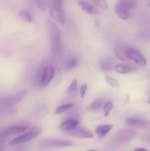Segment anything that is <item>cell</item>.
Segmentation results:
<instances>
[{
  "label": "cell",
  "mask_w": 150,
  "mask_h": 151,
  "mask_svg": "<svg viewBox=\"0 0 150 151\" xmlns=\"http://www.w3.org/2000/svg\"><path fill=\"white\" fill-rule=\"evenodd\" d=\"M88 151H97V150H88Z\"/></svg>",
  "instance_id": "obj_33"
},
{
  "label": "cell",
  "mask_w": 150,
  "mask_h": 151,
  "mask_svg": "<svg viewBox=\"0 0 150 151\" xmlns=\"http://www.w3.org/2000/svg\"><path fill=\"white\" fill-rule=\"evenodd\" d=\"M126 53L127 58L133 60L135 63L141 66H145L146 65V58L135 48L132 47H126Z\"/></svg>",
  "instance_id": "obj_4"
},
{
  "label": "cell",
  "mask_w": 150,
  "mask_h": 151,
  "mask_svg": "<svg viewBox=\"0 0 150 151\" xmlns=\"http://www.w3.org/2000/svg\"><path fill=\"white\" fill-rule=\"evenodd\" d=\"M149 142H150V137H149Z\"/></svg>",
  "instance_id": "obj_36"
},
{
  "label": "cell",
  "mask_w": 150,
  "mask_h": 151,
  "mask_svg": "<svg viewBox=\"0 0 150 151\" xmlns=\"http://www.w3.org/2000/svg\"><path fill=\"white\" fill-rule=\"evenodd\" d=\"M76 86H77V81L76 79H73V81H71V83H70V85L67 87L66 90V93L69 94V93H71L73 91H74L76 88Z\"/></svg>",
  "instance_id": "obj_26"
},
{
  "label": "cell",
  "mask_w": 150,
  "mask_h": 151,
  "mask_svg": "<svg viewBox=\"0 0 150 151\" xmlns=\"http://www.w3.org/2000/svg\"><path fill=\"white\" fill-rule=\"evenodd\" d=\"M43 145L47 147H70L73 146V143L68 140L60 139H49L42 142Z\"/></svg>",
  "instance_id": "obj_11"
},
{
  "label": "cell",
  "mask_w": 150,
  "mask_h": 151,
  "mask_svg": "<svg viewBox=\"0 0 150 151\" xmlns=\"http://www.w3.org/2000/svg\"><path fill=\"white\" fill-rule=\"evenodd\" d=\"M41 133V128H38V127H33V128H31V129L29 130V131H27L26 133H24V134H21V135L19 136V137L13 139V140H11V142H10V145H18L19 144H21V143H24L26 142L30 141V140L35 139L37 137H38Z\"/></svg>",
  "instance_id": "obj_3"
},
{
  "label": "cell",
  "mask_w": 150,
  "mask_h": 151,
  "mask_svg": "<svg viewBox=\"0 0 150 151\" xmlns=\"http://www.w3.org/2000/svg\"><path fill=\"white\" fill-rule=\"evenodd\" d=\"M48 27L49 31L50 38H51V42L54 41H61V32L59 29L58 27L51 21H48Z\"/></svg>",
  "instance_id": "obj_8"
},
{
  "label": "cell",
  "mask_w": 150,
  "mask_h": 151,
  "mask_svg": "<svg viewBox=\"0 0 150 151\" xmlns=\"http://www.w3.org/2000/svg\"><path fill=\"white\" fill-rule=\"evenodd\" d=\"M113 128L112 125H101L96 128L95 133L99 138H104Z\"/></svg>",
  "instance_id": "obj_16"
},
{
  "label": "cell",
  "mask_w": 150,
  "mask_h": 151,
  "mask_svg": "<svg viewBox=\"0 0 150 151\" xmlns=\"http://www.w3.org/2000/svg\"><path fill=\"white\" fill-rule=\"evenodd\" d=\"M104 79H105L106 82L108 85H110V86L115 87V88H117V87H119V83L117 80H116L115 78H112V77L109 76V75H106L104 77Z\"/></svg>",
  "instance_id": "obj_23"
},
{
  "label": "cell",
  "mask_w": 150,
  "mask_h": 151,
  "mask_svg": "<svg viewBox=\"0 0 150 151\" xmlns=\"http://www.w3.org/2000/svg\"><path fill=\"white\" fill-rule=\"evenodd\" d=\"M119 2L129 10H133L137 6V0H119Z\"/></svg>",
  "instance_id": "obj_20"
},
{
  "label": "cell",
  "mask_w": 150,
  "mask_h": 151,
  "mask_svg": "<svg viewBox=\"0 0 150 151\" xmlns=\"http://www.w3.org/2000/svg\"><path fill=\"white\" fill-rule=\"evenodd\" d=\"M103 106H104V100L103 99H96L94 102L91 103L89 109L92 111L99 110Z\"/></svg>",
  "instance_id": "obj_19"
},
{
  "label": "cell",
  "mask_w": 150,
  "mask_h": 151,
  "mask_svg": "<svg viewBox=\"0 0 150 151\" xmlns=\"http://www.w3.org/2000/svg\"><path fill=\"white\" fill-rule=\"evenodd\" d=\"M37 5H38V8L41 10V11L44 12L46 9V0H35Z\"/></svg>",
  "instance_id": "obj_27"
},
{
  "label": "cell",
  "mask_w": 150,
  "mask_h": 151,
  "mask_svg": "<svg viewBox=\"0 0 150 151\" xmlns=\"http://www.w3.org/2000/svg\"><path fill=\"white\" fill-rule=\"evenodd\" d=\"M95 4L102 10H107L108 8V4L106 0H92Z\"/></svg>",
  "instance_id": "obj_25"
},
{
  "label": "cell",
  "mask_w": 150,
  "mask_h": 151,
  "mask_svg": "<svg viewBox=\"0 0 150 151\" xmlns=\"http://www.w3.org/2000/svg\"><path fill=\"white\" fill-rule=\"evenodd\" d=\"M113 60L111 58H104L99 62V68L101 70L107 72L113 68Z\"/></svg>",
  "instance_id": "obj_17"
},
{
  "label": "cell",
  "mask_w": 150,
  "mask_h": 151,
  "mask_svg": "<svg viewBox=\"0 0 150 151\" xmlns=\"http://www.w3.org/2000/svg\"><path fill=\"white\" fill-rule=\"evenodd\" d=\"M115 71L117 73L121 74V75H125V74L129 73V72H132L136 71L137 67L132 66L131 64H126V63H119L116 64L114 66Z\"/></svg>",
  "instance_id": "obj_12"
},
{
  "label": "cell",
  "mask_w": 150,
  "mask_h": 151,
  "mask_svg": "<svg viewBox=\"0 0 150 151\" xmlns=\"http://www.w3.org/2000/svg\"><path fill=\"white\" fill-rule=\"evenodd\" d=\"M149 4L150 5V0H149Z\"/></svg>",
  "instance_id": "obj_35"
},
{
  "label": "cell",
  "mask_w": 150,
  "mask_h": 151,
  "mask_svg": "<svg viewBox=\"0 0 150 151\" xmlns=\"http://www.w3.org/2000/svg\"><path fill=\"white\" fill-rule=\"evenodd\" d=\"M132 151H149V150H147V149H146V148H137Z\"/></svg>",
  "instance_id": "obj_32"
},
{
  "label": "cell",
  "mask_w": 150,
  "mask_h": 151,
  "mask_svg": "<svg viewBox=\"0 0 150 151\" xmlns=\"http://www.w3.org/2000/svg\"><path fill=\"white\" fill-rule=\"evenodd\" d=\"M54 69L51 66H46L44 68L40 79V86L46 87L50 83L54 76Z\"/></svg>",
  "instance_id": "obj_5"
},
{
  "label": "cell",
  "mask_w": 150,
  "mask_h": 151,
  "mask_svg": "<svg viewBox=\"0 0 150 151\" xmlns=\"http://www.w3.org/2000/svg\"><path fill=\"white\" fill-rule=\"evenodd\" d=\"M28 128L27 125H16L10 126L6 129L3 130L1 131L3 135L5 137H9L10 135H15V134H19L24 133L25 131H26Z\"/></svg>",
  "instance_id": "obj_7"
},
{
  "label": "cell",
  "mask_w": 150,
  "mask_h": 151,
  "mask_svg": "<svg viewBox=\"0 0 150 151\" xmlns=\"http://www.w3.org/2000/svg\"><path fill=\"white\" fill-rule=\"evenodd\" d=\"M68 135L80 139H91L93 137V133L89 129L83 127H76L71 131H67Z\"/></svg>",
  "instance_id": "obj_6"
},
{
  "label": "cell",
  "mask_w": 150,
  "mask_h": 151,
  "mask_svg": "<svg viewBox=\"0 0 150 151\" xmlns=\"http://www.w3.org/2000/svg\"><path fill=\"white\" fill-rule=\"evenodd\" d=\"M148 103H149V104H150V99H149V101H148Z\"/></svg>",
  "instance_id": "obj_34"
},
{
  "label": "cell",
  "mask_w": 150,
  "mask_h": 151,
  "mask_svg": "<svg viewBox=\"0 0 150 151\" xmlns=\"http://www.w3.org/2000/svg\"><path fill=\"white\" fill-rule=\"evenodd\" d=\"M76 65H77V60L76 58H71L66 63V68L68 69H74V67H76Z\"/></svg>",
  "instance_id": "obj_28"
},
{
  "label": "cell",
  "mask_w": 150,
  "mask_h": 151,
  "mask_svg": "<svg viewBox=\"0 0 150 151\" xmlns=\"http://www.w3.org/2000/svg\"><path fill=\"white\" fill-rule=\"evenodd\" d=\"M136 136V132L134 130L124 129L119 131L114 137L113 139V144L115 147L121 146L127 144L132 141Z\"/></svg>",
  "instance_id": "obj_1"
},
{
  "label": "cell",
  "mask_w": 150,
  "mask_h": 151,
  "mask_svg": "<svg viewBox=\"0 0 150 151\" xmlns=\"http://www.w3.org/2000/svg\"><path fill=\"white\" fill-rule=\"evenodd\" d=\"M115 11H116L117 16L123 20H127V19H130L131 16H132L131 10L128 9L127 7H126L119 2L117 3L115 6Z\"/></svg>",
  "instance_id": "obj_9"
},
{
  "label": "cell",
  "mask_w": 150,
  "mask_h": 151,
  "mask_svg": "<svg viewBox=\"0 0 150 151\" xmlns=\"http://www.w3.org/2000/svg\"><path fill=\"white\" fill-rule=\"evenodd\" d=\"M72 106H73V104H72V103H66V104L62 105V106H59V107L56 109L55 114L56 115L61 114H63V112L66 111H68L69 109H70Z\"/></svg>",
  "instance_id": "obj_22"
},
{
  "label": "cell",
  "mask_w": 150,
  "mask_h": 151,
  "mask_svg": "<svg viewBox=\"0 0 150 151\" xmlns=\"http://www.w3.org/2000/svg\"><path fill=\"white\" fill-rule=\"evenodd\" d=\"M26 95V90H22V91H19L17 94H13V95L10 96L7 98H6L4 100V104L7 105V106H11V105L16 104V103H19L21 101Z\"/></svg>",
  "instance_id": "obj_10"
},
{
  "label": "cell",
  "mask_w": 150,
  "mask_h": 151,
  "mask_svg": "<svg viewBox=\"0 0 150 151\" xmlns=\"http://www.w3.org/2000/svg\"><path fill=\"white\" fill-rule=\"evenodd\" d=\"M126 124L130 126L144 127L148 125V122L143 119L140 118H129L126 120Z\"/></svg>",
  "instance_id": "obj_18"
},
{
  "label": "cell",
  "mask_w": 150,
  "mask_h": 151,
  "mask_svg": "<svg viewBox=\"0 0 150 151\" xmlns=\"http://www.w3.org/2000/svg\"><path fill=\"white\" fill-rule=\"evenodd\" d=\"M49 12L50 16L54 21L60 24H64L66 22V16L63 5L49 0Z\"/></svg>",
  "instance_id": "obj_2"
},
{
  "label": "cell",
  "mask_w": 150,
  "mask_h": 151,
  "mask_svg": "<svg viewBox=\"0 0 150 151\" xmlns=\"http://www.w3.org/2000/svg\"><path fill=\"white\" fill-rule=\"evenodd\" d=\"M77 4L85 13L91 15H94L98 13V10L94 6L91 5L90 3H88V1H83V0H78Z\"/></svg>",
  "instance_id": "obj_14"
},
{
  "label": "cell",
  "mask_w": 150,
  "mask_h": 151,
  "mask_svg": "<svg viewBox=\"0 0 150 151\" xmlns=\"http://www.w3.org/2000/svg\"><path fill=\"white\" fill-rule=\"evenodd\" d=\"M19 16L22 20L25 21L26 22H32V16L29 12L26 11V10H21L19 12Z\"/></svg>",
  "instance_id": "obj_21"
},
{
  "label": "cell",
  "mask_w": 150,
  "mask_h": 151,
  "mask_svg": "<svg viewBox=\"0 0 150 151\" xmlns=\"http://www.w3.org/2000/svg\"><path fill=\"white\" fill-rule=\"evenodd\" d=\"M78 125H79V120L74 119V118H71V119H68L63 121L60 125L59 128L61 131H69L77 127Z\"/></svg>",
  "instance_id": "obj_13"
},
{
  "label": "cell",
  "mask_w": 150,
  "mask_h": 151,
  "mask_svg": "<svg viewBox=\"0 0 150 151\" xmlns=\"http://www.w3.org/2000/svg\"><path fill=\"white\" fill-rule=\"evenodd\" d=\"M4 138H5V137L3 135L2 133H1V131H0V143H1V142L4 139Z\"/></svg>",
  "instance_id": "obj_31"
},
{
  "label": "cell",
  "mask_w": 150,
  "mask_h": 151,
  "mask_svg": "<svg viewBox=\"0 0 150 151\" xmlns=\"http://www.w3.org/2000/svg\"><path fill=\"white\" fill-rule=\"evenodd\" d=\"M87 89H88V85L87 84H83L80 88V95L82 98H84L86 94Z\"/></svg>",
  "instance_id": "obj_29"
},
{
  "label": "cell",
  "mask_w": 150,
  "mask_h": 151,
  "mask_svg": "<svg viewBox=\"0 0 150 151\" xmlns=\"http://www.w3.org/2000/svg\"><path fill=\"white\" fill-rule=\"evenodd\" d=\"M114 54L116 57L119 60L122 61H126L129 60L126 53V47H124L122 45H117L114 47Z\"/></svg>",
  "instance_id": "obj_15"
},
{
  "label": "cell",
  "mask_w": 150,
  "mask_h": 151,
  "mask_svg": "<svg viewBox=\"0 0 150 151\" xmlns=\"http://www.w3.org/2000/svg\"><path fill=\"white\" fill-rule=\"evenodd\" d=\"M113 108V103L111 101H107L103 106V111L105 116H107Z\"/></svg>",
  "instance_id": "obj_24"
},
{
  "label": "cell",
  "mask_w": 150,
  "mask_h": 151,
  "mask_svg": "<svg viewBox=\"0 0 150 151\" xmlns=\"http://www.w3.org/2000/svg\"><path fill=\"white\" fill-rule=\"evenodd\" d=\"M51 1H54V2L57 3L58 4H60V5H63V1L64 0H51Z\"/></svg>",
  "instance_id": "obj_30"
}]
</instances>
